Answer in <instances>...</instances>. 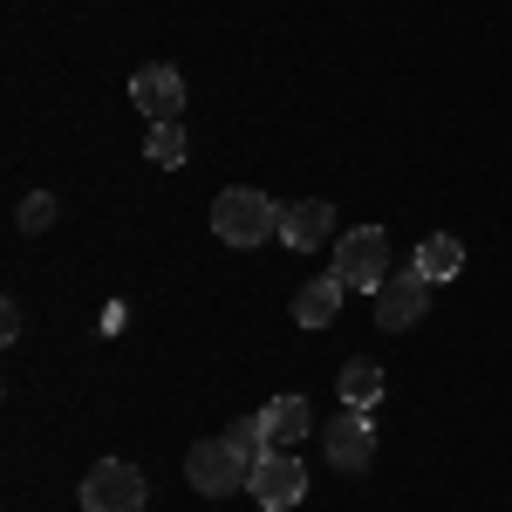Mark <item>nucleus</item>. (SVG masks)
Listing matches in <instances>:
<instances>
[{
	"label": "nucleus",
	"instance_id": "obj_1",
	"mask_svg": "<svg viewBox=\"0 0 512 512\" xmlns=\"http://www.w3.org/2000/svg\"><path fill=\"white\" fill-rule=\"evenodd\" d=\"M280 212L287 205H274L267 192L233 185V192L212 198V233L226 239V246H267V239H280Z\"/></svg>",
	"mask_w": 512,
	"mask_h": 512
},
{
	"label": "nucleus",
	"instance_id": "obj_2",
	"mask_svg": "<svg viewBox=\"0 0 512 512\" xmlns=\"http://www.w3.org/2000/svg\"><path fill=\"white\" fill-rule=\"evenodd\" d=\"M185 478H192V492H205V499H226V492H246L253 458L239 451L233 437H198L192 451H185Z\"/></svg>",
	"mask_w": 512,
	"mask_h": 512
},
{
	"label": "nucleus",
	"instance_id": "obj_3",
	"mask_svg": "<svg viewBox=\"0 0 512 512\" xmlns=\"http://www.w3.org/2000/svg\"><path fill=\"white\" fill-rule=\"evenodd\" d=\"M328 274L355 287V294H376L383 280H390V233L383 226H355V233L335 239V267Z\"/></svg>",
	"mask_w": 512,
	"mask_h": 512
},
{
	"label": "nucleus",
	"instance_id": "obj_4",
	"mask_svg": "<svg viewBox=\"0 0 512 512\" xmlns=\"http://www.w3.org/2000/svg\"><path fill=\"white\" fill-rule=\"evenodd\" d=\"M321 458H328L335 472H369V458H376V424H369V410H349V403H342V417L321 424Z\"/></svg>",
	"mask_w": 512,
	"mask_h": 512
},
{
	"label": "nucleus",
	"instance_id": "obj_5",
	"mask_svg": "<svg viewBox=\"0 0 512 512\" xmlns=\"http://www.w3.org/2000/svg\"><path fill=\"white\" fill-rule=\"evenodd\" d=\"M82 512H144V472L123 458H96V472L82 478Z\"/></svg>",
	"mask_w": 512,
	"mask_h": 512
},
{
	"label": "nucleus",
	"instance_id": "obj_6",
	"mask_svg": "<svg viewBox=\"0 0 512 512\" xmlns=\"http://www.w3.org/2000/svg\"><path fill=\"white\" fill-rule=\"evenodd\" d=\"M246 492H253L267 512H287V506H301L308 472H301L294 451H260V458H253V478H246Z\"/></svg>",
	"mask_w": 512,
	"mask_h": 512
},
{
	"label": "nucleus",
	"instance_id": "obj_7",
	"mask_svg": "<svg viewBox=\"0 0 512 512\" xmlns=\"http://www.w3.org/2000/svg\"><path fill=\"white\" fill-rule=\"evenodd\" d=\"M369 301H376V328L403 335V328H417V321L431 315V280L410 267V274H390L376 294H369Z\"/></svg>",
	"mask_w": 512,
	"mask_h": 512
},
{
	"label": "nucleus",
	"instance_id": "obj_8",
	"mask_svg": "<svg viewBox=\"0 0 512 512\" xmlns=\"http://www.w3.org/2000/svg\"><path fill=\"white\" fill-rule=\"evenodd\" d=\"M130 103L151 123H178V110H185V76H178L171 62H151V69L130 76Z\"/></svg>",
	"mask_w": 512,
	"mask_h": 512
},
{
	"label": "nucleus",
	"instance_id": "obj_9",
	"mask_svg": "<svg viewBox=\"0 0 512 512\" xmlns=\"http://www.w3.org/2000/svg\"><path fill=\"white\" fill-rule=\"evenodd\" d=\"M328 233H335V205H328V198H301V205L280 212V239H287L294 253H315Z\"/></svg>",
	"mask_w": 512,
	"mask_h": 512
},
{
	"label": "nucleus",
	"instance_id": "obj_10",
	"mask_svg": "<svg viewBox=\"0 0 512 512\" xmlns=\"http://www.w3.org/2000/svg\"><path fill=\"white\" fill-rule=\"evenodd\" d=\"M267 431H274V451H294L301 437H315V410H308V396H274L267 403Z\"/></svg>",
	"mask_w": 512,
	"mask_h": 512
},
{
	"label": "nucleus",
	"instance_id": "obj_11",
	"mask_svg": "<svg viewBox=\"0 0 512 512\" xmlns=\"http://www.w3.org/2000/svg\"><path fill=\"white\" fill-rule=\"evenodd\" d=\"M342 294H349V287H342L335 274H315L301 294H294V321H301V328H328L335 308H342Z\"/></svg>",
	"mask_w": 512,
	"mask_h": 512
},
{
	"label": "nucleus",
	"instance_id": "obj_12",
	"mask_svg": "<svg viewBox=\"0 0 512 512\" xmlns=\"http://www.w3.org/2000/svg\"><path fill=\"white\" fill-rule=\"evenodd\" d=\"M410 267L431 280V287H437V280H458V267H465V246H458L451 233H431L424 246H417V260H410Z\"/></svg>",
	"mask_w": 512,
	"mask_h": 512
},
{
	"label": "nucleus",
	"instance_id": "obj_13",
	"mask_svg": "<svg viewBox=\"0 0 512 512\" xmlns=\"http://www.w3.org/2000/svg\"><path fill=\"white\" fill-rule=\"evenodd\" d=\"M342 403H349V410H376V403H383V369H376L369 355L342 362Z\"/></svg>",
	"mask_w": 512,
	"mask_h": 512
},
{
	"label": "nucleus",
	"instance_id": "obj_14",
	"mask_svg": "<svg viewBox=\"0 0 512 512\" xmlns=\"http://www.w3.org/2000/svg\"><path fill=\"white\" fill-rule=\"evenodd\" d=\"M144 151H151V164H158V171H178V164H185V130H178V123H151Z\"/></svg>",
	"mask_w": 512,
	"mask_h": 512
},
{
	"label": "nucleus",
	"instance_id": "obj_15",
	"mask_svg": "<svg viewBox=\"0 0 512 512\" xmlns=\"http://www.w3.org/2000/svg\"><path fill=\"white\" fill-rule=\"evenodd\" d=\"M239 444V451H246V458H260V451H274V431H267V410H260V417H239L233 431H226Z\"/></svg>",
	"mask_w": 512,
	"mask_h": 512
},
{
	"label": "nucleus",
	"instance_id": "obj_16",
	"mask_svg": "<svg viewBox=\"0 0 512 512\" xmlns=\"http://www.w3.org/2000/svg\"><path fill=\"white\" fill-rule=\"evenodd\" d=\"M14 219H21V233H48V226H55V198H48V192L21 198V212H14Z\"/></svg>",
	"mask_w": 512,
	"mask_h": 512
}]
</instances>
